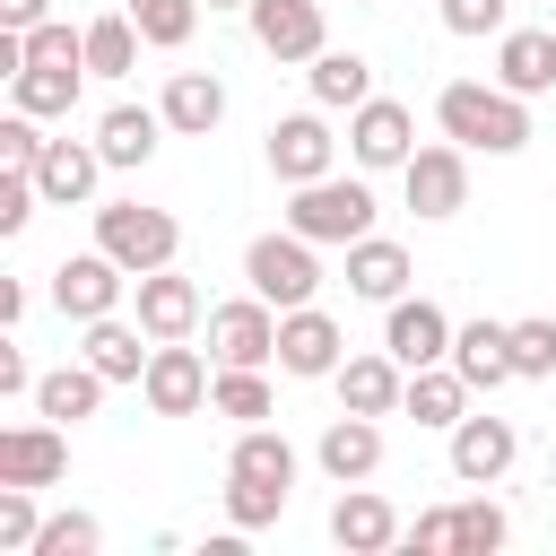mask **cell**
Returning a JSON list of instances; mask_svg holds the SVG:
<instances>
[{
  "label": "cell",
  "mask_w": 556,
  "mask_h": 556,
  "mask_svg": "<svg viewBox=\"0 0 556 556\" xmlns=\"http://www.w3.org/2000/svg\"><path fill=\"white\" fill-rule=\"evenodd\" d=\"M521 460V426L513 417H460L452 426V478L460 486H495Z\"/></svg>",
  "instance_id": "cell-11"
},
{
  "label": "cell",
  "mask_w": 556,
  "mask_h": 556,
  "mask_svg": "<svg viewBox=\"0 0 556 556\" xmlns=\"http://www.w3.org/2000/svg\"><path fill=\"white\" fill-rule=\"evenodd\" d=\"M348 365V339H339V321L321 313V304H295V313H278V374H295V382H321V374H339Z\"/></svg>",
  "instance_id": "cell-8"
},
{
  "label": "cell",
  "mask_w": 556,
  "mask_h": 556,
  "mask_svg": "<svg viewBox=\"0 0 556 556\" xmlns=\"http://www.w3.org/2000/svg\"><path fill=\"white\" fill-rule=\"evenodd\" d=\"M313 460H321V478H330V486H365V478L382 469V426H374V417H356V408H339V417L321 426Z\"/></svg>",
  "instance_id": "cell-13"
},
{
  "label": "cell",
  "mask_w": 556,
  "mask_h": 556,
  "mask_svg": "<svg viewBox=\"0 0 556 556\" xmlns=\"http://www.w3.org/2000/svg\"><path fill=\"white\" fill-rule=\"evenodd\" d=\"M330 539H339L348 556H382V547L400 539V513H391L374 486H339V504H330Z\"/></svg>",
  "instance_id": "cell-20"
},
{
  "label": "cell",
  "mask_w": 556,
  "mask_h": 556,
  "mask_svg": "<svg viewBox=\"0 0 556 556\" xmlns=\"http://www.w3.org/2000/svg\"><path fill=\"white\" fill-rule=\"evenodd\" d=\"M287 226H295L304 243H356V235H374V191H365V182H348V174L295 182Z\"/></svg>",
  "instance_id": "cell-2"
},
{
  "label": "cell",
  "mask_w": 556,
  "mask_h": 556,
  "mask_svg": "<svg viewBox=\"0 0 556 556\" xmlns=\"http://www.w3.org/2000/svg\"><path fill=\"white\" fill-rule=\"evenodd\" d=\"M122 9L139 17V35H148L156 52H182L191 26H200V0H122Z\"/></svg>",
  "instance_id": "cell-36"
},
{
  "label": "cell",
  "mask_w": 556,
  "mask_h": 556,
  "mask_svg": "<svg viewBox=\"0 0 556 556\" xmlns=\"http://www.w3.org/2000/svg\"><path fill=\"white\" fill-rule=\"evenodd\" d=\"M104 408V374L78 356V365H52L43 382H35V417H52V426H87Z\"/></svg>",
  "instance_id": "cell-25"
},
{
  "label": "cell",
  "mask_w": 556,
  "mask_h": 556,
  "mask_svg": "<svg viewBox=\"0 0 556 556\" xmlns=\"http://www.w3.org/2000/svg\"><path fill=\"white\" fill-rule=\"evenodd\" d=\"M382 348L417 374V365H443L452 356V321H443V304H426V295H400L391 304V321H382Z\"/></svg>",
  "instance_id": "cell-15"
},
{
  "label": "cell",
  "mask_w": 556,
  "mask_h": 556,
  "mask_svg": "<svg viewBox=\"0 0 556 556\" xmlns=\"http://www.w3.org/2000/svg\"><path fill=\"white\" fill-rule=\"evenodd\" d=\"M513 374H556V321H513Z\"/></svg>",
  "instance_id": "cell-39"
},
{
  "label": "cell",
  "mask_w": 556,
  "mask_h": 556,
  "mask_svg": "<svg viewBox=\"0 0 556 556\" xmlns=\"http://www.w3.org/2000/svg\"><path fill=\"white\" fill-rule=\"evenodd\" d=\"M208 348H217V365H269V356H278V313H269V295L217 304V313H208Z\"/></svg>",
  "instance_id": "cell-10"
},
{
  "label": "cell",
  "mask_w": 556,
  "mask_h": 556,
  "mask_svg": "<svg viewBox=\"0 0 556 556\" xmlns=\"http://www.w3.org/2000/svg\"><path fill=\"white\" fill-rule=\"evenodd\" d=\"M156 130H165V113H148V104H113L104 122H96V148H104V165H148L156 156Z\"/></svg>",
  "instance_id": "cell-29"
},
{
  "label": "cell",
  "mask_w": 556,
  "mask_h": 556,
  "mask_svg": "<svg viewBox=\"0 0 556 556\" xmlns=\"http://www.w3.org/2000/svg\"><path fill=\"white\" fill-rule=\"evenodd\" d=\"M243 278H252V295H269L278 313H295V304L321 295V261H313V243H304L295 226H287V235H252Z\"/></svg>",
  "instance_id": "cell-4"
},
{
  "label": "cell",
  "mask_w": 556,
  "mask_h": 556,
  "mask_svg": "<svg viewBox=\"0 0 556 556\" xmlns=\"http://www.w3.org/2000/svg\"><path fill=\"white\" fill-rule=\"evenodd\" d=\"M35 382H43V374H26L17 339H0V400H9V391H35Z\"/></svg>",
  "instance_id": "cell-43"
},
{
  "label": "cell",
  "mask_w": 556,
  "mask_h": 556,
  "mask_svg": "<svg viewBox=\"0 0 556 556\" xmlns=\"http://www.w3.org/2000/svg\"><path fill=\"white\" fill-rule=\"evenodd\" d=\"M208 365H200V348H182V339H156V356H148V374H139V391H148V408L156 417H191V408H208Z\"/></svg>",
  "instance_id": "cell-9"
},
{
  "label": "cell",
  "mask_w": 556,
  "mask_h": 556,
  "mask_svg": "<svg viewBox=\"0 0 556 556\" xmlns=\"http://www.w3.org/2000/svg\"><path fill=\"white\" fill-rule=\"evenodd\" d=\"M122 287H139V278H130L104 243H96V252H70V261L52 269V304H61L70 321H104V313L122 304Z\"/></svg>",
  "instance_id": "cell-6"
},
{
  "label": "cell",
  "mask_w": 556,
  "mask_h": 556,
  "mask_svg": "<svg viewBox=\"0 0 556 556\" xmlns=\"http://www.w3.org/2000/svg\"><path fill=\"white\" fill-rule=\"evenodd\" d=\"M330 156H339V139H330L321 113H287V122H269V174H278L287 191H295V182H321Z\"/></svg>",
  "instance_id": "cell-12"
},
{
  "label": "cell",
  "mask_w": 556,
  "mask_h": 556,
  "mask_svg": "<svg viewBox=\"0 0 556 556\" xmlns=\"http://www.w3.org/2000/svg\"><path fill=\"white\" fill-rule=\"evenodd\" d=\"M156 113H165V130H182V139H208V130L226 122V87H217L208 70H174Z\"/></svg>",
  "instance_id": "cell-22"
},
{
  "label": "cell",
  "mask_w": 556,
  "mask_h": 556,
  "mask_svg": "<svg viewBox=\"0 0 556 556\" xmlns=\"http://www.w3.org/2000/svg\"><path fill=\"white\" fill-rule=\"evenodd\" d=\"M0 26H17V35L43 26V0H0Z\"/></svg>",
  "instance_id": "cell-44"
},
{
  "label": "cell",
  "mask_w": 556,
  "mask_h": 556,
  "mask_svg": "<svg viewBox=\"0 0 556 556\" xmlns=\"http://www.w3.org/2000/svg\"><path fill=\"white\" fill-rule=\"evenodd\" d=\"M70 469V443H61V426L43 417V426H9L0 434V486H52Z\"/></svg>",
  "instance_id": "cell-18"
},
{
  "label": "cell",
  "mask_w": 556,
  "mask_h": 556,
  "mask_svg": "<svg viewBox=\"0 0 556 556\" xmlns=\"http://www.w3.org/2000/svg\"><path fill=\"white\" fill-rule=\"evenodd\" d=\"M434 122H443V139H460V148H486V156H513V148H530V96H513V87L452 78V87L434 96Z\"/></svg>",
  "instance_id": "cell-1"
},
{
  "label": "cell",
  "mask_w": 556,
  "mask_h": 556,
  "mask_svg": "<svg viewBox=\"0 0 556 556\" xmlns=\"http://www.w3.org/2000/svg\"><path fill=\"white\" fill-rule=\"evenodd\" d=\"M400 182H408V208H417V217H460V208H469V148H460V139L417 148V156L400 165Z\"/></svg>",
  "instance_id": "cell-7"
},
{
  "label": "cell",
  "mask_w": 556,
  "mask_h": 556,
  "mask_svg": "<svg viewBox=\"0 0 556 556\" xmlns=\"http://www.w3.org/2000/svg\"><path fill=\"white\" fill-rule=\"evenodd\" d=\"M304 78H313V104H321V113H356V104L374 96V61H365V52H330V43H321Z\"/></svg>",
  "instance_id": "cell-27"
},
{
  "label": "cell",
  "mask_w": 556,
  "mask_h": 556,
  "mask_svg": "<svg viewBox=\"0 0 556 556\" xmlns=\"http://www.w3.org/2000/svg\"><path fill=\"white\" fill-rule=\"evenodd\" d=\"M504 539H513V513H504V504H486V495L452 504V547H460V556H495Z\"/></svg>",
  "instance_id": "cell-34"
},
{
  "label": "cell",
  "mask_w": 556,
  "mask_h": 556,
  "mask_svg": "<svg viewBox=\"0 0 556 556\" xmlns=\"http://www.w3.org/2000/svg\"><path fill=\"white\" fill-rule=\"evenodd\" d=\"M208 408H217V417H235V426H261L278 400H269V374H261V365H217Z\"/></svg>",
  "instance_id": "cell-31"
},
{
  "label": "cell",
  "mask_w": 556,
  "mask_h": 556,
  "mask_svg": "<svg viewBox=\"0 0 556 556\" xmlns=\"http://www.w3.org/2000/svg\"><path fill=\"white\" fill-rule=\"evenodd\" d=\"M330 382H339V408H356V417H391V408L408 400V365H400L391 348H382V356H348Z\"/></svg>",
  "instance_id": "cell-17"
},
{
  "label": "cell",
  "mask_w": 556,
  "mask_h": 556,
  "mask_svg": "<svg viewBox=\"0 0 556 556\" xmlns=\"http://www.w3.org/2000/svg\"><path fill=\"white\" fill-rule=\"evenodd\" d=\"M252 17V43L269 52V61H313L330 35H321V0H252L243 9Z\"/></svg>",
  "instance_id": "cell-14"
},
{
  "label": "cell",
  "mask_w": 556,
  "mask_h": 556,
  "mask_svg": "<svg viewBox=\"0 0 556 556\" xmlns=\"http://www.w3.org/2000/svg\"><path fill=\"white\" fill-rule=\"evenodd\" d=\"M208 9H252V0H208Z\"/></svg>",
  "instance_id": "cell-46"
},
{
  "label": "cell",
  "mask_w": 556,
  "mask_h": 556,
  "mask_svg": "<svg viewBox=\"0 0 556 556\" xmlns=\"http://www.w3.org/2000/svg\"><path fill=\"white\" fill-rule=\"evenodd\" d=\"M0 321H9V330L26 321V287H17V278H0Z\"/></svg>",
  "instance_id": "cell-45"
},
{
  "label": "cell",
  "mask_w": 556,
  "mask_h": 556,
  "mask_svg": "<svg viewBox=\"0 0 556 556\" xmlns=\"http://www.w3.org/2000/svg\"><path fill=\"white\" fill-rule=\"evenodd\" d=\"M139 330H148V339H191V330H200V287H191L174 261L139 278Z\"/></svg>",
  "instance_id": "cell-16"
},
{
  "label": "cell",
  "mask_w": 556,
  "mask_h": 556,
  "mask_svg": "<svg viewBox=\"0 0 556 556\" xmlns=\"http://www.w3.org/2000/svg\"><path fill=\"white\" fill-rule=\"evenodd\" d=\"M348 156H356L365 174L408 165V156H417V113H408V104H391V96H365V104L348 113Z\"/></svg>",
  "instance_id": "cell-5"
},
{
  "label": "cell",
  "mask_w": 556,
  "mask_h": 556,
  "mask_svg": "<svg viewBox=\"0 0 556 556\" xmlns=\"http://www.w3.org/2000/svg\"><path fill=\"white\" fill-rule=\"evenodd\" d=\"M348 295H365V304H400V295H408V252L382 243V235H356V243H348Z\"/></svg>",
  "instance_id": "cell-24"
},
{
  "label": "cell",
  "mask_w": 556,
  "mask_h": 556,
  "mask_svg": "<svg viewBox=\"0 0 556 556\" xmlns=\"http://www.w3.org/2000/svg\"><path fill=\"white\" fill-rule=\"evenodd\" d=\"M495 87L547 96V87H556V35H547V26H504V43H495Z\"/></svg>",
  "instance_id": "cell-21"
},
{
  "label": "cell",
  "mask_w": 556,
  "mask_h": 556,
  "mask_svg": "<svg viewBox=\"0 0 556 556\" xmlns=\"http://www.w3.org/2000/svg\"><path fill=\"white\" fill-rule=\"evenodd\" d=\"M504 9L513 0H443V26L452 35H504Z\"/></svg>",
  "instance_id": "cell-40"
},
{
  "label": "cell",
  "mask_w": 556,
  "mask_h": 556,
  "mask_svg": "<svg viewBox=\"0 0 556 556\" xmlns=\"http://www.w3.org/2000/svg\"><path fill=\"white\" fill-rule=\"evenodd\" d=\"M0 165H43V130H35V113H9V122H0Z\"/></svg>",
  "instance_id": "cell-41"
},
{
  "label": "cell",
  "mask_w": 556,
  "mask_h": 556,
  "mask_svg": "<svg viewBox=\"0 0 556 556\" xmlns=\"http://www.w3.org/2000/svg\"><path fill=\"white\" fill-rule=\"evenodd\" d=\"M408 547H417V556H460V547H452V504H434V513H417V530H408Z\"/></svg>",
  "instance_id": "cell-42"
},
{
  "label": "cell",
  "mask_w": 556,
  "mask_h": 556,
  "mask_svg": "<svg viewBox=\"0 0 556 556\" xmlns=\"http://www.w3.org/2000/svg\"><path fill=\"white\" fill-rule=\"evenodd\" d=\"M139 339H148L139 321H113V313H104V321H87L78 356H87L104 382H139V374H148V356H156V348H139Z\"/></svg>",
  "instance_id": "cell-26"
},
{
  "label": "cell",
  "mask_w": 556,
  "mask_h": 556,
  "mask_svg": "<svg viewBox=\"0 0 556 556\" xmlns=\"http://www.w3.org/2000/svg\"><path fill=\"white\" fill-rule=\"evenodd\" d=\"M96 547H104V521L96 513H52L35 530V556H96Z\"/></svg>",
  "instance_id": "cell-37"
},
{
  "label": "cell",
  "mask_w": 556,
  "mask_h": 556,
  "mask_svg": "<svg viewBox=\"0 0 556 556\" xmlns=\"http://www.w3.org/2000/svg\"><path fill=\"white\" fill-rule=\"evenodd\" d=\"M452 365L469 391H504L513 382V321H460L452 330Z\"/></svg>",
  "instance_id": "cell-19"
},
{
  "label": "cell",
  "mask_w": 556,
  "mask_h": 556,
  "mask_svg": "<svg viewBox=\"0 0 556 556\" xmlns=\"http://www.w3.org/2000/svg\"><path fill=\"white\" fill-rule=\"evenodd\" d=\"M226 469H235V478H278V486H295V443H287L278 426H243L235 452H226Z\"/></svg>",
  "instance_id": "cell-32"
},
{
  "label": "cell",
  "mask_w": 556,
  "mask_h": 556,
  "mask_svg": "<svg viewBox=\"0 0 556 556\" xmlns=\"http://www.w3.org/2000/svg\"><path fill=\"white\" fill-rule=\"evenodd\" d=\"M356 9H374V0H356Z\"/></svg>",
  "instance_id": "cell-47"
},
{
  "label": "cell",
  "mask_w": 556,
  "mask_h": 556,
  "mask_svg": "<svg viewBox=\"0 0 556 556\" xmlns=\"http://www.w3.org/2000/svg\"><path fill=\"white\" fill-rule=\"evenodd\" d=\"M96 243L130 269V278H148V269H165L174 252H182V226H174V208H139V200H104L96 208Z\"/></svg>",
  "instance_id": "cell-3"
},
{
  "label": "cell",
  "mask_w": 556,
  "mask_h": 556,
  "mask_svg": "<svg viewBox=\"0 0 556 556\" xmlns=\"http://www.w3.org/2000/svg\"><path fill=\"white\" fill-rule=\"evenodd\" d=\"M78 78H87V70H43V61H26V70L9 78V104L35 113V122H43V113H70V104H78Z\"/></svg>",
  "instance_id": "cell-33"
},
{
  "label": "cell",
  "mask_w": 556,
  "mask_h": 556,
  "mask_svg": "<svg viewBox=\"0 0 556 556\" xmlns=\"http://www.w3.org/2000/svg\"><path fill=\"white\" fill-rule=\"evenodd\" d=\"M139 43H148V35H139L130 9H122V17H96V26H87V78H130V70H139Z\"/></svg>",
  "instance_id": "cell-30"
},
{
  "label": "cell",
  "mask_w": 556,
  "mask_h": 556,
  "mask_svg": "<svg viewBox=\"0 0 556 556\" xmlns=\"http://www.w3.org/2000/svg\"><path fill=\"white\" fill-rule=\"evenodd\" d=\"M96 174H104V148H87V139H43L35 182H43V200H52V208H78V200L96 191Z\"/></svg>",
  "instance_id": "cell-23"
},
{
  "label": "cell",
  "mask_w": 556,
  "mask_h": 556,
  "mask_svg": "<svg viewBox=\"0 0 556 556\" xmlns=\"http://www.w3.org/2000/svg\"><path fill=\"white\" fill-rule=\"evenodd\" d=\"M400 408H408L417 426H460V417H469V382H460V365H452V356H443V365H417Z\"/></svg>",
  "instance_id": "cell-28"
},
{
  "label": "cell",
  "mask_w": 556,
  "mask_h": 556,
  "mask_svg": "<svg viewBox=\"0 0 556 556\" xmlns=\"http://www.w3.org/2000/svg\"><path fill=\"white\" fill-rule=\"evenodd\" d=\"M35 530H43L35 486H0V547H9V556H35Z\"/></svg>",
  "instance_id": "cell-38"
},
{
  "label": "cell",
  "mask_w": 556,
  "mask_h": 556,
  "mask_svg": "<svg viewBox=\"0 0 556 556\" xmlns=\"http://www.w3.org/2000/svg\"><path fill=\"white\" fill-rule=\"evenodd\" d=\"M278 513H287V486H278V478H235V469H226V521H235V530H269Z\"/></svg>",
  "instance_id": "cell-35"
}]
</instances>
